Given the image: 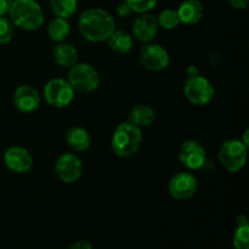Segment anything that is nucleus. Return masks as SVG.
Returning a JSON list of instances; mask_svg holds the SVG:
<instances>
[{"mask_svg": "<svg viewBox=\"0 0 249 249\" xmlns=\"http://www.w3.org/2000/svg\"><path fill=\"white\" fill-rule=\"evenodd\" d=\"M78 28L84 39L90 43L107 41L116 31V21L108 11L100 7H90L80 15Z\"/></svg>", "mask_w": 249, "mask_h": 249, "instance_id": "obj_1", "label": "nucleus"}, {"mask_svg": "<svg viewBox=\"0 0 249 249\" xmlns=\"http://www.w3.org/2000/svg\"><path fill=\"white\" fill-rule=\"evenodd\" d=\"M9 18L22 31H38L44 24V12L36 0H14L9 10Z\"/></svg>", "mask_w": 249, "mask_h": 249, "instance_id": "obj_2", "label": "nucleus"}, {"mask_svg": "<svg viewBox=\"0 0 249 249\" xmlns=\"http://www.w3.org/2000/svg\"><path fill=\"white\" fill-rule=\"evenodd\" d=\"M142 142V131L130 122L121 123L113 131L111 147L116 156L121 158H130L135 155Z\"/></svg>", "mask_w": 249, "mask_h": 249, "instance_id": "obj_3", "label": "nucleus"}, {"mask_svg": "<svg viewBox=\"0 0 249 249\" xmlns=\"http://www.w3.org/2000/svg\"><path fill=\"white\" fill-rule=\"evenodd\" d=\"M248 157V146L241 139H229L224 141L219 150L218 158L224 169L229 173H238L245 168Z\"/></svg>", "mask_w": 249, "mask_h": 249, "instance_id": "obj_4", "label": "nucleus"}, {"mask_svg": "<svg viewBox=\"0 0 249 249\" xmlns=\"http://www.w3.org/2000/svg\"><path fill=\"white\" fill-rule=\"evenodd\" d=\"M68 83L73 90L82 94L95 91L100 85L99 72L94 66L85 62H77L68 71Z\"/></svg>", "mask_w": 249, "mask_h": 249, "instance_id": "obj_5", "label": "nucleus"}, {"mask_svg": "<svg viewBox=\"0 0 249 249\" xmlns=\"http://www.w3.org/2000/svg\"><path fill=\"white\" fill-rule=\"evenodd\" d=\"M74 90L67 79L53 78L45 84L43 90L46 104L55 108H65L74 100Z\"/></svg>", "mask_w": 249, "mask_h": 249, "instance_id": "obj_6", "label": "nucleus"}, {"mask_svg": "<svg viewBox=\"0 0 249 249\" xmlns=\"http://www.w3.org/2000/svg\"><path fill=\"white\" fill-rule=\"evenodd\" d=\"M185 97L195 106H206L213 100L215 90L208 78L198 74L187 78L184 85Z\"/></svg>", "mask_w": 249, "mask_h": 249, "instance_id": "obj_7", "label": "nucleus"}, {"mask_svg": "<svg viewBox=\"0 0 249 249\" xmlns=\"http://www.w3.org/2000/svg\"><path fill=\"white\" fill-rule=\"evenodd\" d=\"M141 66L151 72H160L169 66L170 56L164 46L157 43H147L142 46L139 56Z\"/></svg>", "mask_w": 249, "mask_h": 249, "instance_id": "obj_8", "label": "nucleus"}, {"mask_svg": "<svg viewBox=\"0 0 249 249\" xmlns=\"http://www.w3.org/2000/svg\"><path fill=\"white\" fill-rule=\"evenodd\" d=\"M198 187L196 177L190 172H179L168 181V192L177 201H187L195 196Z\"/></svg>", "mask_w": 249, "mask_h": 249, "instance_id": "obj_9", "label": "nucleus"}, {"mask_svg": "<svg viewBox=\"0 0 249 249\" xmlns=\"http://www.w3.org/2000/svg\"><path fill=\"white\" fill-rule=\"evenodd\" d=\"M55 173L58 179L65 184H74L82 178V160L75 153H63L56 160Z\"/></svg>", "mask_w": 249, "mask_h": 249, "instance_id": "obj_10", "label": "nucleus"}, {"mask_svg": "<svg viewBox=\"0 0 249 249\" xmlns=\"http://www.w3.org/2000/svg\"><path fill=\"white\" fill-rule=\"evenodd\" d=\"M178 158L180 163L189 170H198L206 164L207 152L198 141L187 140L180 146Z\"/></svg>", "mask_w": 249, "mask_h": 249, "instance_id": "obj_11", "label": "nucleus"}, {"mask_svg": "<svg viewBox=\"0 0 249 249\" xmlns=\"http://www.w3.org/2000/svg\"><path fill=\"white\" fill-rule=\"evenodd\" d=\"M4 163L10 172L26 174L33 167V157L27 148L11 146L4 152Z\"/></svg>", "mask_w": 249, "mask_h": 249, "instance_id": "obj_12", "label": "nucleus"}, {"mask_svg": "<svg viewBox=\"0 0 249 249\" xmlns=\"http://www.w3.org/2000/svg\"><path fill=\"white\" fill-rule=\"evenodd\" d=\"M12 101H14V106L16 107L17 111L28 114L33 113L39 108L41 99L36 88L28 84H22L15 90Z\"/></svg>", "mask_w": 249, "mask_h": 249, "instance_id": "obj_13", "label": "nucleus"}, {"mask_svg": "<svg viewBox=\"0 0 249 249\" xmlns=\"http://www.w3.org/2000/svg\"><path fill=\"white\" fill-rule=\"evenodd\" d=\"M158 29L160 26L157 18L153 15L150 12L140 14L133 23V36L140 43L147 44L153 41V39L157 36Z\"/></svg>", "mask_w": 249, "mask_h": 249, "instance_id": "obj_14", "label": "nucleus"}, {"mask_svg": "<svg viewBox=\"0 0 249 249\" xmlns=\"http://www.w3.org/2000/svg\"><path fill=\"white\" fill-rule=\"evenodd\" d=\"M177 11L180 23L194 26L203 18L204 6L201 0H184Z\"/></svg>", "mask_w": 249, "mask_h": 249, "instance_id": "obj_15", "label": "nucleus"}, {"mask_svg": "<svg viewBox=\"0 0 249 249\" xmlns=\"http://www.w3.org/2000/svg\"><path fill=\"white\" fill-rule=\"evenodd\" d=\"M67 145L75 152H84L91 146V135L83 126H72L65 134Z\"/></svg>", "mask_w": 249, "mask_h": 249, "instance_id": "obj_16", "label": "nucleus"}, {"mask_svg": "<svg viewBox=\"0 0 249 249\" xmlns=\"http://www.w3.org/2000/svg\"><path fill=\"white\" fill-rule=\"evenodd\" d=\"M53 56L55 62L60 67L68 68V70L78 62V50L75 49V46L70 43H66V41L58 43L53 48Z\"/></svg>", "mask_w": 249, "mask_h": 249, "instance_id": "obj_17", "label": "nucleus"}, {"mask_svg": "<svg viewBox=\"0 0 249 249\" xmlns=\"http://www.w3.org/2000/svg\"><path fill=\"white\" fill-rule=\"evenodd\" d=\"M109 49L113 53H119V55H125L129 51L133 49L134 40L133 36L125 31H121V29H116L113 33L111 34L108 39H107Z\"/></svg>", "mask_w": 249, "mask_h": 249, "instance_id": "obj_18", "label": "nucleus"}, {"mask_svg": "<svg viewBox=\"0 0 249 249\" xmlns=\"http://www.w3.org/2000/svg\"><path fill=\"white\" fill-rule=\"evenodd\" d=\"M156 119V111L148 105H136L129 113V121L138 128L150 126Z\"/></svg>", "mask_w": 249, "mask_h": 249, "instance_id": "obj_19", "label": "nucleus"}, {"mask_svg": "<svg viewBox=\"0 0 249 249\" xmlns=\"http://www.w3.org/2000/svg\"><path fill=\"white\" fill-rule=\"evenodd\" d=\"M71 33V24L67 18L55 17L48 26V36L55 43H62Z\"/></svg>", "mask_w": 249, "mask_h": 249, "instance_id": "obj_20", "label": "nucleus"}, {"mask_svg": "<svg viewBox=\"0 0 249 249\" xmlns=\"http://www.w3.org/2000/svg\"><path fill=\"white\" fill-rule=\"evenodd\" d=\"M50 7L55 17L70 18L78 7V0H50Z\"/></svg>", "mask_w": 249, "mask_h": 249, "instance_id": "obj_21", "label": "nucleus"}, {"mask_svg": "<svg viewBox=\"0 0 249 249\" xmlns=\"http://www.w3.org/2000/svg\"><path fill=\"white\" fill-rule=\"evenodd\" d=\"M158 22V26L162 27L163 29H167V31H172L175 29L180 24L179 15H178L177 10L172 9H165L158 15V17H156Z\"/></svg>", "mask_w": 249, "mask_h": 249, "instance_id": "obj_22", "label": "nucleus"}, {"mask_svg": "<svg viewBox=\"0 0 249 249\" xmlns=\"http://www.w3.org/2000/svg\"><path fill=\"white\" fill-rule=\"evenodd\" d=\"M233 247L235 249H249V224L236 228L233 233Z\"/></svg>", "mask_w": 249, "mask_h": 249, "instance_id": "obj_23", "label": "nucleus"}, {"mask_svg": "<svg viewBox=\"0 0 249 249\" xmlns=\"http://www.w3.org/2000/svg\"><path fill=\"white\" fill-rule=\"evenodd\" d=\"M15 34V26L11 19L0 16V44H7L12 40Z\"/></svg>", "mask_w": 249, "mask_h": 249, "instance_id": "obj_24", "label": "nucleus"}, {"mask_svg": "<svg viewBox=\"0 0 249 249\" xmlns=\"http://www.w3.org/2000/svg\"><path fill=\"white\" fill-rule=\"evenodd\" d=\"M130 7V10L136 14H146L153 10L157 5V0H124Z\"/></svg>", "mask_w": 249, "mask_h": 249, "instance_id": "obj_25", "label": "nucleus"}, {"mask_svg": "<svg viewBox=\"0 0 249 249\" xmlns=\"http://www.w3.org/2000/svg\"><path fill=\"white\" fill-rule=\"evenodd\" d=\"M116 11H117V15H118L119 17H122V18H126V17L130 16L131 12H133L130 10V7L128 6V4H126L125 1L121 2V4H119L118 6H117Z\"/></svg>", "mask_w": 249, "mask_h": 249, "instance_id": "obj_26", "label": "nucleus"}, {"mask_svg": "<svg viewBox=\"0 0 249 249\" xmlns=\"http://www.w3.org/2000/svg\"><path fill=\"white\" fill-rule=\"evenodd\" d=\"M70 249H94L92 243L88 240H78L70 246Z\"/></svg>", "mask_w": 249, "mask_h": 249, "instance_id": "obj_27", "label": "nucleus"}, {"mask_svg": "<svg viewBox=\"0 0 249 249\" xmlns=\"http://www.w3.org/2000/svg\"><path fill=\"white\" fill-rule=\"evenodd\" d=\"M228 1L236 10H246L249 5V0H228Z\"/></svg>", "mask_w": 249, "mask_h": 249, "instance_id": "obj_28", "label": "nucleus"}, {"mask_svg": "<svg viewBox=\"0 0 249 249\" xmlns=\"http://www.w3.org/2000/svg\"><path fill=\"white\" fill-rule=\"evenodd\" d=\"M14 0H0V16H5L9 12Z\"/></svg>", "mask_w": 249, "mask_h": 249, "instance_id": "obj_29", "label": "nucleus"}, {"mask_svg": "<svg viewBox=\"0 0 249 249\" xmlns=\"http://www.w3.org/2000/svg\"><path fill=\"white\" fill-rule=\"evenodd\" d=\"M186 74H187V78L196 77V75H198L199 71H198V68H197V66H195V65L189 66V67H187V70H186Z\"/></svg>", "mask_w": 249, "mask_h": 249, "instance_id": "obj_30", "label": "nucleus"}, {"mask_svg": "<svg viewBox=\"0 0 249 249\" xmlns=\"http://www.w3.org/2000/svg\"><path fill=\"white\" fill-rule=\"evenodd\" d=\"M236 224H237V226H240V225H248V219H247V216L246 215H238V218H237V221H236Z\"/></svg>", "mask_w": 249, "mask_h": 249, "instance_id": "obj_31", "label": "nucleus"}, {"mask_svg": "<svg viewBox=\"0 0 249 249\" xmlns=\"http://www.w3.org/2000/svg\"><path fill=\"white\" fill-rule=\"evenodd\" d=\"M248 133H249V131H248V129H247V130L245 131V134H243V139H242V140H241L243 143H245L246 146L249 145V143H248Z\"/></svg>", "mask_w": 249, "mask_h": 249, "instance_id": "obj_32", "label": "nucleus"}]
</instances>
